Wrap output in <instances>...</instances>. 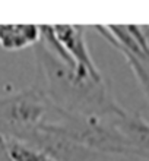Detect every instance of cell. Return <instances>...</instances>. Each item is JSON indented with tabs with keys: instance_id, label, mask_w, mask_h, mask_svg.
Instances as JSON below:
<instances>
[{
	"instance_id": "cell-7",
	"label": "cell",
	"mask_w": 149,
	"mask_h": 161,
	"mask_svg": "<svg viewBox=\"0 0 149 161\" xmlns=\"http://www.w3.org/2000/svg\"><path fill=\"white\" fill-rule=\"evenodd\" d=\"M0 161H12L10 160V155H9V151H8L6 138L2 135H0Z\"/></svg>"
},
{
	"instance_id": "cell-3",
	"label": "cell",
	"mask_w": 149,
	"mask_h": 161,
	"mask_svg": "<svg viewBox=\"0 0 149 161\" xmlns=\"http://www.w3.org/2000/svg\"><path fill=\"white\" fill-rule=\"evenodd\" d=\"M85 31L86 28L82 25H44L41 26V38L60 57L99 79L102 75L91 56Z\"/></svg>"
},
{
	"instance_id": "cell-5",
	"label": "cell",
	"mask_w": 149,
	"mask_h": 161,
	"mask_svg": "<svg viewBox=\"0 0 149 161\" xmlns=\"http://www.w3.org/2000/svg\"><path fill=\"white\" fill-rule=\"evenodd\" d=\"M41 40L38 25H0V47L8 51L35 47Z\"/></svg>"
},
{
	"instance_id": "cell-6",
	"label": "cell",
	"mask_w": 149,
	"mask_h": 161,
	"mask_svg": "<svg viewBox=\"0 0 149 161\" xmlns=\"http://www.w3.org/2000/svg\"><path fill=\"white\" fill-rule=\"evenodd\" d=\"M8 151L12 161H51L44 153L16 139H8Z\"/></svg>"
},
{
	"instance_id": "cell-1",
	"label": "cell",
	"mask_w": 149,
	"mask_h": 161,
	"mask_svg": "<svg viewBox=\"0 0 149 161\" xmlns=\"http://www.w3.org/2000/svg\"><path fill=\"white\" fill-rule=\"evenodd\" d=\"M34 86L48 101L69 114L81 117H108L123 107L115 101L104 78H94L63 57H60L43 38L34 47Z\"/></svg>"
},
{
	"instance_id": "cell-4",
	"label": "cell",
	"mask_w": 149,
	"mask_h": 161,
	"mask_svg": "<svg viewBox=\"0 0 149 161\" xmlns=\"http://www.w3.org/2000/svg\"><path fill=\"white\" fill-rule=\"evenodd\" d=\"M108 42L123 54L149 101V56L145 53L143 46H142L139 26H114L108 38Z\"/></svg>"
},
{
	"instance_id": "cell-2",
	"label": "cell",
	"mask_w": 149,
	"mask_h": 161,
	"mask_svg": "<svg viewBox=\"0 0 149 161\" xmlns=\"http://www.w3.org/2000/svg\"><path fill=\"white\" fill-rule=\"evenodd\" d=\"M48 98L37 86L0 98V135L8 139L25 141L38 130L50 111Z\"/></svg>"
}]
</instances>
